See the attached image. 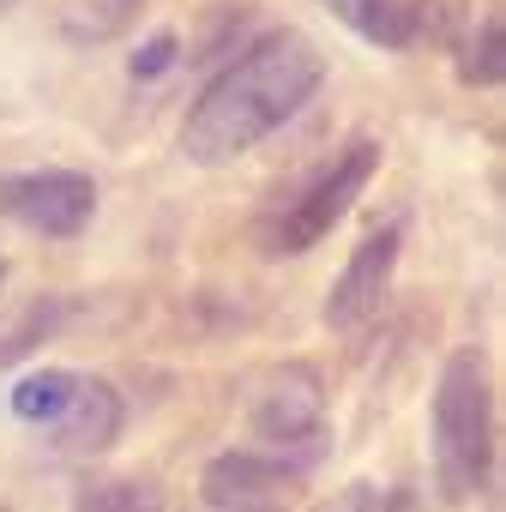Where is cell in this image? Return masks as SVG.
<instances>
[{
  "label": "cell",
  "instance_id": "obj_12",
  "mask_svg": "<svg viewBox=\"0 0 506 512\" xmlns=\"http://www.w3.org/2000/svg\"><path fill=\"white\" fill-rule=\"evenodd\" d=\"M500 73H506V61H500V19L488 13V19L470 31L464 55H458V79H464V85H500Z\"/></svg>",
  "mask_w": 506,
  "mask_h": 512
},
{
  "label": "cell",
  "instance_id": "obj_7",
  "mask_svg": "<svg viewBox=\"0 0 506 512\" xmlns=\"http://www.w3.org/2000/svg\"><path fill=\"white\" fill-rule=\"evenodd\" d=\"M121 416H127V410H121V392H115L109 380H79L73 398H67V410L49 422V434H55L61 452L91 458V452H109V446H115Z\"/></svg>",
  "mask_w": 506,
  "mask_h": 512
},
{
  "label": "cell",
  "instance_id": "obj_15",
  "mask_svg": "<svg viewBox=\"0 0 506 512\" xmlns=\"http://www.w3.org/2000/svg\"><path fill=\"white\" fill-rule=\"evenodd\" d=\"M320 512H374V494H356L350 506H320Z\"/></svg>",
  "mask_w": 506,
  "mask_h": 512
},
{
  "label": "cell",
  "instance_id": "obj_17",
  "mask_svg": "<svg viewBox=\"0 0 506 512\" xmlns=\"http://www.w3.org/2000/svg\"><path fill=\"white\" fill-rule=\"evenodd\" d=\"M0 284H7V260H0Z\"/></svg>",
  "mask_w": 506,
  "mask_h": 512
},
{
  "label": "cell",
  "instance_id": "obj_2",
  "mask_svg": "<svg viewBox=\"0 0 506 512\" xmlns=\"http://www.w3.org/2000/svg\"><path fill=\"white\" fill-rule=\"evenodd\" d=\"M494 458V410H488V374L476 356H452L440 368L434 392V476L446 500H470L488 482Z\"/></svg>",
  "mask_w": 506,
  "mask_h": 512
},
{
  "label": "cell",
  "instance_id": "obj_16",
  "mask_svg": "<svg viewBox=\"0 0 506 512\" xmlns=\"http://www.w3.org/2000/svg\"><path fill=\"white\" fill-rule=\"evenodd\" d=\"M109 7H115V13H121V7H133V0H109Z\"/></svg>",
  "mask_w": 506,
  "mask_h": 512
},
{
  "label": "cell",
  "instance_id": "obj_5",
  "mask_svg": "<svg viewBox=\"0 0 506 512\" xmlns=\"http://www.w3.org/2000/svg\"><path fill=\"white\" fill-rule=\"evenodd\" d=\"M247 422L253 434H260L266 446H302V440H320V422H326V392H320V374L290 362L278 374L260 380V392H253L247 404Z\"/></svg>",
  "mask_w": 506,
  "mask_h": 512
},
{
  "label": "cell",
  "instance_id": "obj_9",
  "mask_svg": "<svg viewBox=\"0 0 506 512\" xmlns=\"http://www.w3.org/2000/svg\"><path fill=\"white\" fill-rule=\"evenodd\" d=\"M326 13L344 19L362 43H380V49H410L422 37V0H326Z\"/></svg>",
  "mask_w": 506,
  "mask_h": 512
},
{
  "label": "cell",
  "instance_id": "obj_18",
  "mask_svg": "<svg viewBox=\"0 0 506 512\" xmlns=\"http://www.w3.org/2000/svg\"><path fill=\"white\" fill-rule=\"evenodd\" d=\"M241 512H266V506H241Z\"/></svg>",
  "mask_w": 506,
  "mask_h": 512
},
{
  "label": "cell",
  "instance_id": "obj_6",
  "mask_svg": "<svg viewBox=\"0 0 506 512\" xmlns=\"http://www.w3.org/2000/svg\"><path fill=\"white\" fill-rule=\"evenodd\" d=\"M398 247H404V229L386 223V229H374V235L350 253L344 278H338L332 296H326V326H332V332H356V326H368V320L380 314V302H386V290H392V272H398Z\"/></svg>",
  "mask_w": 506,
  "mask_h": 512
},
{
  "label": "cell",
  "instance_id": "obj_8",
  "mask_svg": "<svg viewBox=\"0 0 506 512\" xmlns=\"http://www.w3.org/2000/svg\"><path fill=\"white\" fill-rule=\"evenodd\" d=\"M296 464H302V458L223 452V458H211V464H205L199 488H205V500H211L217 512H241V506H253V500H266L272 488H284V482L296 476Z\"/></svg>",
  "mask_w": 506,
  "mask_h": 512
},
{
  "label": "cell",
  "instance_id": "obj_14",
  "mask_svg": "<svg viewBox=\"0 0 506 512\" xmlns=\"http://www.w3.org/2000/svg\"><path fill=\"white\" fill-rule=\"evenodd\" d=\"M386 512H422V500H416V494H410V488H398V494H392V500H386Z\"/></svg>",
  "mask_w": 506,
  "mask_h": 512
},
{
  "label": "cell",
  "instance_id": "obj_10",
  "mask_svg": "<svg viewBox=\"0 0 506 512\" xmlns=\"http://www.w3.org/2000/svg\"><path fill=\"white\" fill-rule=\"evenodd\" d=\"M73 512H163V488L151 476H109L73 494Z\"/></svg>",
  "mask_w": 506,
  "mask_h": 512
},
{
  "label": "cell",
  "instance_id": "obj_11",
  "mask_svg": "<svg viewBox=\"0 0 506 512\" xmlns=\"http://www.w3.org/2000/svg\"><path fill=\"white\" fill-rule=\"evenodd\" d=\"M73 386H79V374H67V368H43V374H25V380L13 386V416H19V422H37V428H49V422L67 410Z\"/></svg>",
  "mask_w": 506,
  "mask_h": 512
},
{
  "label": "cell",
  "instance_id": "obj_13",
  "mask_svg": "<svg viewBox=\"0 0 506 512\" xmlns=\"http://www.w3.org/2000/svg\"><path fill=\"white\" fill-rule=\"evenodd\" d=\"M175 49H181V43H175V31H157V37L133 55V79H163V73L175 67Z\"/></svg>",
  "mask_w": 506,
  "mask_h": 512
},
{
  "label": "cell",
  "instance_id": "obj_3",
  "mask_svg": "<svg viewBox=\"0 0 506 512\" xmlns=\"http://www.w3.org/2000/svg\"><path fill=\"white\" fill-rule=\"evenodd\" d=\"M374 169H380V145L374 139H350L296 199H284V211L266 223V253H308V247H320L338 223H344V211L362 199V187L374 181Z\"/></svg>",
  "mask_w": 506,
  "mask_h": 512
},
{
  "label": "cell",
  "instance_id": "obj_4",
  "mask_svg": "<svg viewBox=\"0 0 506 512\" xmlns=\"http://www.w3.org/2000/svg\"><path fill=\"white\" fill-rule=\"evenodd\" d=\"M0 211L31 235H79L97 217V181L79 169H25L0 181Z\"/></svg>",
  "mask_w": 506,
  "mask_h": 512
},
{
  "label": "cell",
  "instance_id": "obj_1",
  "mask_svg": "<svg viewBox=\"0 0 506 512\" xmlns=\"http://www.w3.org/2000/svg\"><path fill=\"white\" fill-rule=\"evenodd\" d=\"M326 85V55L314 37L302 31H272L253 49H241L187 109L181 121V151L205 169L235 163L260 145L266 133H278L290 115H302V103Z\"/></svg>",
  "mask_w": 506,
  "mask_h": 512
}]
</instances>
